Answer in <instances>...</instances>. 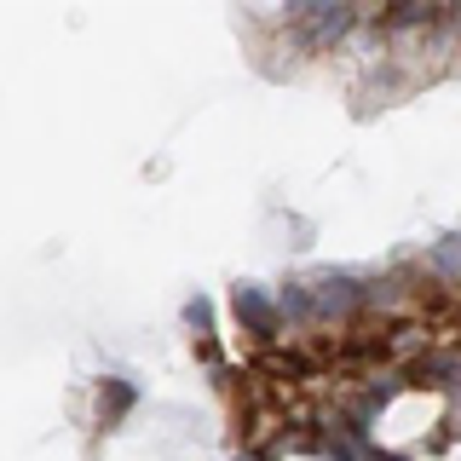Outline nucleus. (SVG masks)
Here are the masks:
<instances>
[{
    "instance_id": "3",
    "label": "nucleus",
    "mask_w": 461,
    "mask_h": 461,
    "mask_svg": "<svg viewBox=\"0 0 461 461\" xmlns=\"http://www.w3.org/2000/svg\"><path fill=\"white\" fill-rule=\"evenodd\" d=\"M352 306H357V288L352 283H340V277L317 283V312H323V317H340V312H352Z\"/></svg>"
},
{
    "instance_id": "4",
    "label": "nucleus",
    "mask_w": 461,
    "mask_h": 461,
    "mask_svg": "<svg viewBox=\"0 0 461 461\" xmlns=\"http://www.w3.org/2000/svg\"><path fill=\"white\" fill-rule=\"evenodd\" d=\"M432 266H438L444 277H461V230H450V237L432 249Z\"/></svg>"
},
{
    "instance_id": "1",
    "label": "nucleus",
    "mask_w": 461,
    "mask_h": 461,
    "mask_svg": "<svg viewBox=\"0 0 461 461\" xmlns=\"http://www.w3.org/2000/svg\"><path fill=\"white\" fill-rule=\"evenodd\" d=\"M300 23H306V35L323 47V41H335V35L352 29V12H346V6H306V12H300Z\"/></svg>"
},
{
    "instance_id": "2",
    "label": "nucleus",
    "mask_w": 461,
    "mask_h": 461,
    "mask_svg": "<svg viewBox=\"0 0 461 461\" xmlns=\"http://www.w3.org/2000/svg\"><path fill=\"white\" fill-rule=\"evenodd\" d=\"M237 312L249 317V329H259V335H271V329L283 323L277 300H266V294H259V288H237Z\"/></svg>"
},
{
    "instance_id": "5",
    "label": "nucleus",
    "mask_w": 461,
    "mask_h": 461,
    "mask_svg": "<svg viewBox=\"0 0 461 461\" xmlns=\"http://www.w3.org/2000/svg\"><path fill=\"white\" fill-rule=\"evenodd\" d=\"M283 306L294 312V317H317V294H306L300 283H288V288H283Z\"/></svg>"
}]
</instances>
